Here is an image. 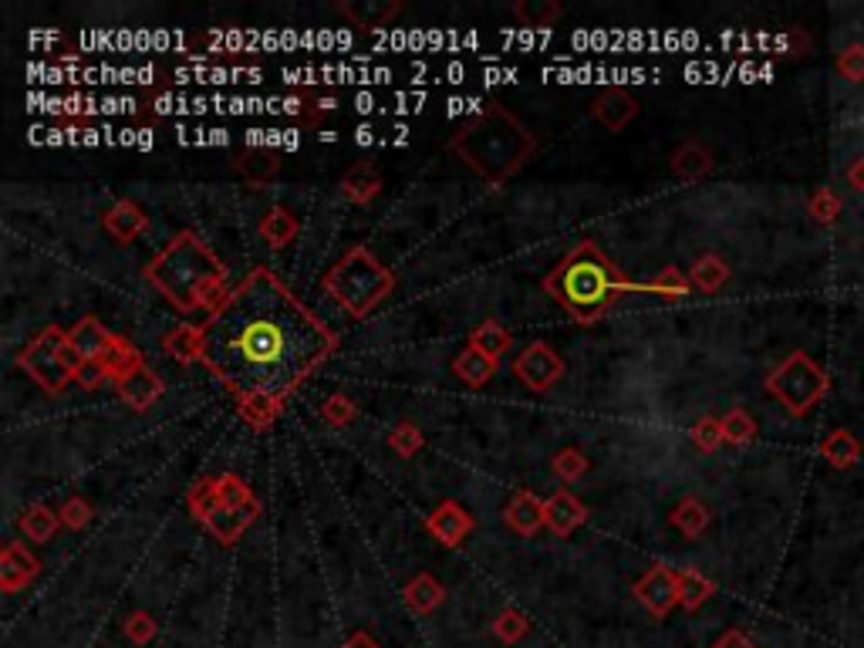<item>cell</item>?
<instances>
[{"instance_id": "cell-44", "label": "cell", "mask_w": 864, "mask_h": 648, "mask_svg": "<svg viewBox=\"0 0 864 648\" xmlns=\"http://www.w3.org/2000/svg\"><path fill=\"white\" fill-rule=\"evenodd\" d=\"M122 631H126V638H129L132 645H149V641L155 638L159 625H155V618H152L149 612H132V615L122 622Z\"/></svg>"}, {"instance_id": "cell-16", "label": "cell", "mask_w": 864, "mask_h": 648, "mask_svg": "<svg viewBox=\"0 0 864 648\" xmlns=\"http://www.w3.org/2000/svg\"><path fill=\"white\" fill-rule=\"evenodd\" d=\"M234 170H237V176H244V183H250L253 190H263L281 173V155L270 145H247L244 152H237Z\"/></svg>"}, {"instance_id": "cell-25", "label": "cell", "mask_w": 864, "mask_h": 648, "mask_svg": "<svg viewBox=\"0 0 864 648\" xmlns=\"http://www.w3.org/2000/svg\"><path fill=\"white\" fill-rule=\"evenodd\" d=\"M672 173L679 180H689V183L710 176L713 173V152L706 145H699V142H682L672 152Z\"/></svg>"}, {"instance_id": "cell-41", "label": "cell", "mask_w": 864, "mask_h": 648, "mask_svg": "<svg viewBox=\"0 0 864 648\" xmlns=\"http://www.w3.org/2000/svg\"><path fill=\"white\" fill-rule=\"evenodd\" d=\"M321 419L332 422V425H338V429H345V425H352V422L358 419V406H355L352 396L332 392L328 399H324V406H321Z\"/></svg>"}, {"instance_id": "cell-23", "label": "cell", "mask_w": 864, "mask_h": 648, "mask_svg": "<svg viewBox=\"0 0 864 648\" xmlns=\"http://www.w3.org/2000/svg\"><path fill=\"white\" fill-rule=\"evenodd\" d=\"M338 11L355 28L378 31V28H386L392 18H399L402 4H399V0H352V4H338Z\"/></svg>"}, {"instance_id": "cell-45", "label": "cell", "mask_w": 864, "mask_h": 648, "mask_svg": "<svg viewBox=\"0 0 864 648\" xmlns=\"http://www.w3.org/2000/svg\"><path fill=\"white\" fill-rule=\"evenodd\" d=\"M807 209L818 224H834V216L841 213V196L834 190H818L814 196H810Z\"/></svg>"}, {"instance_id": "cell-47", "label": "cell", "mask_w": 864, "mask_h": 648, "mask_svg": "<svg viewBox=\"0 0 864 648\" xmlns=\"http://www.w3.org/2000/svg\"><path fill=\"white\" fill-rule=\"evenodd\" d=\"M105 382H112L108 368H105L101 361H88V358H85V365H82L78 375H75V386H82L85 392H95V389H101Z\"/></svg>"}, {"instance_id": "cell-50", "label": "cell", "mask_w": 864, "mask_h": 648, "mask_svg": "<svg viewBox=\"0 0 864 648\" xmlns=\"http://www.w3.org/2000/svg\"><path fill=\"white\" fill-rule=\"evenodd\" d=\"M847 183H851V190L864 193V155H857L847 166Z\"/></svg>"}, {"instance_id": "cell-36", "label": "cell", "mask_w": 864, "mask_h": 648, "mask_svg": "<svg viewBox=\"0 0 864 648\" xmlns=\"http://www.w3.org/2000/svg\"><path fill=\"white\" fill-rule=\"evenodd\" d=\"M720 422H723V440L730 446H749L756 440V422L746 409H730Z\"/></svg>"}, {"instance_id": "cell-15", "label": "cell", "mask_w": 864, "mask_h": 648, "mask_svg": "<svg viewBox=\"0 0 864 648\" xmlns=\"http://www.w3.org/2000/svg\"><path fill=\"white\" fill-rule=\"evenodd\" d=\"M504 523L520 537H533L540 527H548V504L533 497L530 490H517L504 504Z\"/></svg>"}, {"instance_id": "cell-33", "label": "cell", "mask_w": 864, "mask_h": 648, "mask_svg": "<svg viewBox=\"0 0 864 648\" xmlns=\"http://www.w3.org/2000/svg\"><path fill=\"white\" fill-rule=\"evenodd\" d=\"M821 456H824L831 466H838V469H847V466H854V463L861 460V443L851 436L847 429H834L831 436L821 443Z\"/></svg>"}, {"instance_id": "cell-7", "label": "cell", "mask_w": 864, "mask_h": 648, "mask_svg": "<svg viewBox=\"0 0 864 648\" xmlns=\"http://www.w3.org/2000/svg\"><path fill=\"white\" fill-rule=\"evenodd\" d=\"M260 500L250 490V483L237 473H220L216 476V507L206 517V530L216 537V544L234 548L237 540L257 523L260 517Z\"/></svg>"}, {"instance_id": "cell-5", "label": "cell", "mask_w": 864, "mask_h": 648, "mask_svg": "<svg viewBox=\"0 0 864 648\" xmlns=\"http://www.w3.org/2000/svg\"><path fill=\"white\" fill-rule=\"evenodd\" d=\"M321 288L328 291V298L345 314H352L355 321H365L396 291V274L365 244H355L324 270Z\"/></svg>"}, {"instance_id": "cell-1", "label": "cell", "mask_w": 864, "mask_h": 648, "mask_svg": "<svg viewBox=\"0 0 864 648\" xmlns=\"http://www.w3.org/2000/svg\"><path fill=\"white\" fill-rule=\"evenodd\" d=\"M203 324L199 365L220 382L244 422L274 425L342 338L270 267H253Z\"/></svg>"}, {"instance_id": "cell-2", "label": "cell", "mask_w": 864, "mask_h": 648, "mask_svg": "<svg viewBox=\"0 0 864 648\" xmlns=\"http://www.w3.org/2000/svg\"><path fill=\"white\" fill-rule=\"evenodd\" d=\"M149 288H155L180 314L206 311V317L227 301V263L209 250V244L180 230L142 270Z\"/></svg>"}, {"instance_id": "cell-49", "label": "cell", "mask_w": 864, "mask_h": 648, "mask_svg": "<svg viewBox=\"0 0 864 648\" xmlns=\"http://www.w3.org/2000/svg\"><path fill=\"white\" fill-rule=\"evenodd\" d=\"M713 648H756V641H753L746 631H739V628H730V631H723V635L713 641Z\"/></svg>"}, {"instance_id": "cell-18", "label": "cell", "mask_w": 864, "mask_h": 648, "mask_svg": "<svg viewBox=\"0 0 864 648\" xmlns=\"http://www.w3.org/2000/svg\"><path fill=\"white\" fill-rule=\"evenodd\" d=\"M382 173L375 170V162L371 159H358L355 166L345 170L342 176V196L355 206H368L378 199V193H382Z\"/></svg>"}, {"instance_id": "cell-24", "label": "cell", "mask_w": 864, "mask_h": 648, "mask_svg": "<svg viewBox=\"0 0 864 648\" xmlns=\"http://www.w3.org/2000/svg\"><path fill=\"white\" fill-rule=\"evenodd\" d=\"M497 368H500V361H494L490 355L476 352L473 345H466V348L453 358V375L460 378L463 386H469V389L490 386L494 378H497Z\"/></svg>"}, {"instance_id": "cell-4", "label": "cell", "mask_w": 864, "mask_h": 648, "mask_svg": "<svg viewBox=\"0 0 864 648\" xmlns=\"http://www.w3.org/2000/svg\"><path fill=\"white\" fill-rule=\"evenodd\" d=\"M544 291L581 328H591L594 321H602L612 311L622 294H631V281L598 244L581 240L548 270Z\"/></svg>"}, {"instance_id": "cell-19", "label": "cell", "mask_w": 864, "mask_h": 648, "mask_svg": "<svg viewBox=\"0 0 864 648\" xmlns=\"http://www.w3.org/2000/svg\"><path fill=\"white\" fill-rule=\"evenodd\" d=\"M544 504H548V530L561 540L587 523V507L571 490H554Z\"/></svg>"}, {"instance_id": "cell-27", "label": "cell", "mask_w": 864, "mask_h": 648, "mask_svg": "<svg viewBox=\"0 0 864 648\" xmlns=\"http://www.w3.org/2000/svg\"><path fill=\"white\" fill-rule=\"evenodd\" d=\"M635 291L656 294V298H666V301H679V298H689L692 281H689V270H679V267L669 263V267H662L648 284H631V294H635Z\"/></svg>"}, {"instance_id": "cell-51", "label": "cell", "mask_w": 864, "mask_h": 648, "mask_svg": "<svg viewBox=\"0 0 864 648\" xmlns=\"http://www.w3.org/2000/svg\"><path fill=\"white\" fill-rule=\"evenodd\" d=\"M342 648H382V645H378V641H375L368 631H355V635H352V638H348Z\"/></svg>"}, {"instance_id": "cell-43", "label": "cell", "mask_w": 864, "mask_h": 648, "mask_svg": "<svg viewBox=\"0 0 864 648\" xmlns=\"http://www.w3.org/2000/svg\"><path fill=\"white\" fill-rule=\"evenodd\" d=\"M301 95H304V116L298 119V126H304V129H314L324 116H332L338 105L332 95H311V91H301Z\"/></svg>"}, {"instance_id": "cell-37", "label": "cell", "mask_w": 864, "mask_h": 648, "mask_svg": "<svg viewBox=\"0 0 864 648\" xmlns=\"http://www.w3.org/2000/svg\"><path fill=\"white\" fill-rule=\"evenodd\" d=\"M527 631H530V618H527V612H520V608H504V612L494 618V635H497L504 645H517L520 638H527Z\"/></svg>"}, {"instance_id": "cell-31", "label": "cell", "mask_w": 864, "mask_h": 648, "mask_svg": "<svg viewBox=\"0 0 864 648\" xmlns=\"http://www.w3.org/2000/svg\"><path fill=\"white\" fill-rule=\"evenodd\" d=\"M669 520H672V527H676L679 533H685V537H699L702 530L710 527L713 514H710V507L702 504L699 497H682V500L672 507Z\"/></svg>"}, {"instance_id": "cell-30", "label": "cell", "mask_w": 864, "mask_h": 648, "mask_svg": "<svg viewBox=\"0 0 864 648\" xmlns=\"http://www.w3.org/2000/svg\"><path fill=\"white\" fill-rule=\"evenodd\" d=\"M689 281L702 294H716L730 281V263L723 257H716V253H702L692 263V270H689Z\"/></svg>"}, {"instance_id": "cell-42", "label": "cell", "mask_w": 864, "mask_h": 648, "mask_svg": "<svg viewBox=\"0 0 864 648\" xmlns=\"http://www.w3.org/2000/svg\"><path fill=\"white\" fill-rule=\"evenodd\" d=\"M692 446L702 450V453H716L726 440H723V422L716 415H702L695 425H692Z\"/></svg>"}, {"instance_id": "cell-14", "label": "cell", "mask_w": 864, "mask_h": 648, "mask_svg": "<svg viewBox=\"0 0 864 648\" xmlns=\"http://www.w3.org/2000/svg\"><path fill=\"white\" fill-rule=\"evenodd\" d=\"M101 224H105V234L119 247H129L149 230V216L136 199H119V203H112V209H105Z\"/></svg>"}, {"instance_id": "cell-40", "label": "cell", "mask_w": 864, "mask_h": 648, "mask_svg": "<svg viewBox=\"0 0 864 648\" xmlns=\"http://www.w3.org/2000/svg\"><path fill=\"white\" fill-rule=\"evenodd\" d=\"M551 469H554V476H558L561 483H574V479H581V476L591 469V460H587L577 446H568V450H561V453L551 460Z\"/></svg>"}, {"instance_id": "cell-29", "label": "cell", "mask_w": 864, "mask_h": 648, "mask_svg": "<svg viewBox=\"0 0 864 648\" xmlns=\"http://www.w3.org/2000/svg\"><path fill=\"white\" fill-rule=\"evenodd\" d=\"M466 345H473L476 352H483V355H490L494 361H500L510 348H514V335L504 328L500 321H479L476 328L469 332V342Z\"/></svg>"}, {"instance_id": "cell-21", "label": "cell", "mask_w": 864, "mask_h": 648, "mask_svg": "<svg viewBox=\"0 0 864 648\" xmlns=\"http://www.w3.org/2000/svg\"><path fill=\"white\" fill-rule=\"evenodd\" d=\"M68 338H72V345L82 352V358H88V361H98L108 348H112V342H116V335L108 332L95 314L78 317L72 328H68Z\"/></svg>"}, {"instance_id": "cell-26", "label": "cell", "mask_w": 864, "mask_h": 648, "mask_svg": "<svg viewBox=\"0 0 864 648\" xmlns=\"http://www.w3.org/2000/svg\"><path fill=\"white\" fill-rule=\"evenodd\" d=\"M58 527H62L58 510H51L44 504H31L18 517V530L31 540V544H47V540H54V533H58Z\"/></svg>"}, {"instance_id": "cell-48", "label": "cell", "mask_w": 864, "mask_h": 648, "mask_svg": "<svg viewBox=\"0 0 864 648\" xmlns=\"http://www.w3.org/2000/svg\"><path fill=\"white\" fill-rule=\"evenodd\" d=\"M838 72L847 82H864V44H851L841 58H838Z\"/></svg>"}, {"instance_id": "cell-52", "label": "cell", "mask_w": 864, "mask_h": 648, "mask_svg": "<svg viewBox=\"0 0 864 648\" xmlns=\"http://www.w3.org/2000/svg\"><path fill=\"white\" fill-rule=\"evenodd\" d=\"M358 142H361V145H368V142H371V129H368V126H361V129H358Z\"/></svg>"}, {"instance_id": "cell-28", "label": "cell", "mask_w": 864, "mask_h": 648, "mask_svg": "<svg viewBox=\"0 0 864 648\" xmlns=\"http://www.w3.org/2000/svg\"><path fill=\"white\" fill-rule=\"evenodd\" d=\"M162 348L166 355L180 365H193L199 361V352H203V324H180L173 328L166 338H162Z\"/></svg>"}, {"instance_id": "cell-13", "label": "cell", "mask_w": 864, "mask_h": 648, "mask_svg": "<svg viewBox=\"0 0 864 648\" xmlns=\"http://www.w3.org/2000/svg\"><path fill=\"white\" fill-rule=\"evenodd\" d=\"M37 574H41L37 554H31L28 544H21V540H8L4 554H0V591H4V594H18V591L28 587Z\"/></svg>"}, {"instance_id": "cell-17", "label": "cell", "mask_w": 864, "mask_h": 648, "mask_svg": "<svg viewBox=\"0 0 864 648\" xmlns=\"http://www.w3.org/2000/svg\"><path fill=\"white\" fill-rule=\"evenodd\" d=\"M635 116H638V101L622 88H608L598 101L591 105V119L598 126H605L608 132L628 129L635 122Z\"/></svg>"}, {"instance_id": "cell-8", "label": "cell", "mask_w": 864, "mask_h": 648, "mask_svg": "<svg viewBox=\"0 0 864 648\" xmlns=\"http://www.w3.org/2000/svg\"><path fill=\"white\" fill-rule=\"evenodd\" d=\"M767 392L790 415H807L828 396V371L814 365L807 352H793L767 375Z\"/></svg>"}, {"instance_id": "cell-38", "label": "cell", "mask_w": 864, "mask_h": 648, "mask_svg": "<svg viewBox=\"0 0 864 648\" xmlns=\"http://www.w3.org/2000/svg\"><path fill=\"white\" fill-rule=\"evenodd\" d=\"M186 504H190V514H193L199 523H206V517H209L213 507H216V476H203V479H196V483L190 486Z\"/></svg>"}, {"instance_id": "cell-10", "label": "cell", "mask_w": 864, "mask_h": 648, "mask_svg": "<svg viewBox=\"0 0 864 648\" xmlns=\"http://www.w3.org/2000/svg\"><path fill=\"white\" fill-rule=\"evenodd\" d=\"M631 594L652 618H666L679 605V571L669 564H652L641 577H635Z\"/></svg>"}, {"instance_id": "cell-34", "label": "cell", "mask_w": 864, "mask_h": 648, "mask_svg": "<svg viewBox=\"0 0 864 648\" xmlns=\"http://www.w3.org/2000/svg\"><path fill=\"white\" fill-rule=\"evenodd\" d=\"M514 18L523 24V28H551L558 18H561V4H554V0H517L514 4Z\"/></svg>"}, {"instance_id": "cell-9", "label": "cell", "mask_w": 864, "mask_h": 648, "mask_svg": "<svg viewBox=\"0 0 864 648\" xmlns=\"http://www.w3.org/2000/svg\"><path fill=\"white\" fill-rule=\"evenodd\" d=\"M514 375L530 392H551L564 378V358L548 342H533L517 355Z\"/></svg>"}, {"instance_id": "cell-39", "label": "cell", "mask_w": 864, "mask_h": 648, "mask_svg": "<svg viewBox=\"0 0 864 648\" xmlns=\"http://www.w3.org/2000/svg\"><path fill=\"white\" fill-rule=\"evenodd\" d=\"M389 446L396 456L402 460H412L422 446H425V436H422V429L415 422H399L392 432H389Z\"/></svg>"}, {"instance_id": "cell-46", "label": "cell", "mask_w": 864, "mask_h": 648, "mask_svg": "<svg viewBox=\"0 0 864 648\" xmlns=\"http://www.w3.org/2000/svg\"><path fill=\"white\" fill-rule=\"evenodd\" d=\"M58 517H62V527L68 530H82L91 523V504L85 497H68L62 507H58Z\"/></svg>"}, {"instance_id": "cell-35", "label": "cell", "mask_w": 864, "mask_h": 648, "mask_svg": "<svg viewBox=\"0 0 864 648\" xmlns=\"http://www.w3.org/2000/svg\"><path fill=\"white\" fill-rule=\"evenodd\" d=\"M105 368H108V375H112V382L119 375H126V371H132L136 365H145V358H142V352L129 342V338H122V335H116V342H112V348H108L101 358H98Z\"/></svg>"}, {"instance_id": "cell-3", "label": "cell", "mask_w": 864, "mask_h": 648, "mask_svg": "<svg viewBox=\"0 0 864 648\" xmlns=\"http://www.w3.org/2000/svg\"><path fill=\"white\" fill-rule=\"evenodd\" d=\"M450 152L490 186L514 180L537 152V136L504 101H486L479 112L450 136Z\"/></svg>"}, {"instance_id": "cell-32", "label": "cell", "mask_w": 864, "mask_h": 648, "mask_svg": "<svg viewBox=\"0 0 864 648\" xmlns=\"http://www.w3.org/2000/svg\"><path fill=\"white\" fill-rule=\"evenodd\" d=\"M713 594H716V584L706 574H699L695 568H679V605L685 612L702 608Z\"/></svg>"}, {"instance_id": "cell-22", "label": "cell", "mask_w": 864, "mask_h": 648, "mask_svg": "<svg viewBox=\"0 0 864 648\" xmlns=\"http://www.w3.org/2000/svg\"><path fill=\"white\" fill-rule=\"evenodd\" d=\"M257 234H260L263 247L284 250L288 244H294V240H298V234H301V220H298V216H294L288 206H270V209L260 216Z\"/></svg>"}, {"instance_id": "cell-6", "label": "cell", "mask_w": 864, "mask_h": 648, "mask_svg": "<svg viewBox=\"0 0 864 648\" xmlns=\"http://www.w3.org/2000/svg\"><path fill=\"white\" fill-rule=\"evenodd\" d=\"M14 365L21 371H28V378L47 392V396H62L72 382L78 368L85 365L82 352L72 345L68 332L58 328V324H47L41 335H34L14 358Z\"/></svg>"}, {"instance_id": "cell-12", "label": "cell", "mask_w": 864, "mask_h": 648, "mask_svg": "<svg viewBox=\"0 0 864 648\" xmlns=\"http://www.w3.org/2000/svg\"><path fill=\"white\" fill-rule=\"evenodd\" d=\"M473 527H476V520H473V514L460 500H443L436 510L425 517V530L436 537L443 548H460L463 540L473 533Z\"/></svg>"}, {"instance_id": "cell-20", "label": "cell", "mask_w": 864, "mask_h": 648, "mask_svg": "<svg viewBox=\"0 0 864 648\" xmlns=\"http://www.w3.org/2000/svg\"><path fill=\"white\" fill-rule=\"evenodd\" d=\"M402 602L409 605V612L415 615H432L436 608H443L446 602V587L440 577H432L429 571H419L409 577V584L402 587Z\"/></svg>"}, {"instance_id": "cell-11", "label": "cell", "mask_w": 864, "mask_h": 648, "mask_svg": "<svg viewBox=\"0 0 864 648\" xmlns=\"http://www.w3.org/2000/svg\"><path fill=\"white\" fill-rule=\"evenodd\" d=\"M112 386H116L119 399H122L132 412L152 409V406L162 399V392H166V382H162V375H159L149 361H145V365H136V368L126 371V375H119Z\"/></svg>"}]
</instances>
